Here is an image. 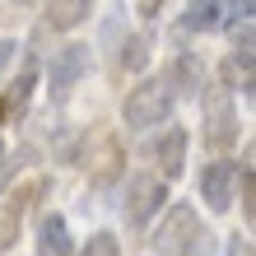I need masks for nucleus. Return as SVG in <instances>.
I'll list each match as a JSON object with an SVG mask.
<instances>
[{
	"mask_svg": "<svg viewBox=\"0 0 256 256\" xmlns=\"http://www.w3.org/2000/svg\"><path fill=\"white\" fill-rule=\"evenodd\" d=\"M172 84L168 80H144L140 88H130V98H126V126L130 130H149V126H163L172 116Z\"/></svg>",
	"mask_w": 256,
	"mask_h": 256,
	"instance_id": "nucleus-1",
	"label": "nucleus"
},
{
	"mask_svg": "<svg viewBox=\"0 0 256 256\" xmlns=\"http://www.w3.org/2000/svg\"><path fill=\"white\" fill-rule=\"evenodd\" d=\"M196 238H200V219H196V210H191V205H172L168 219H163L158 233H154V252H163V256H182Z\"/></svg>",
	"mask_w": 256,
	"mask_h": 256,
	"instance_id": "nucleus-2",
	"label": "nucleus"
},
{
	"mask_svg": "<svg viewBox=\"0 0 256 256\" xmlns=\"http://www.w3.org/2000/svg\"><path fill=\"white\" fill-rule=\"evenodd\" d=\"M163 205H168V182L163 177H130V200H126L130 224H149V214Z\"/></svg>",
	"mask_w": 256,
	"mask_h": 256,
	"instance_id": "nucleus-3",
	"label": "nucleus"
},
{
	"mask_svg": "<svg viewBox=\"0 0 256 256\" xmlns=\"http://www.w3.org/2000/svg\"><path fill=\"white\" fill-rule=\"evenodd\" d=\"M200 196H205V205L210 210H228L238 200V168L233 163H210V168L200 172Z\"/></svg>",
	"mask_w": 256,
	"mask_h": 256,
	"instance_id": "nucleus-4",
	"label": "nucleus"
},
{
	"mask_svg": "<svg viewBox=\"0 0 256 256\" xmlns=\"http://www.w3.org/2000/svg\"><path fill=\"white\" fill-rule=\"evenodd\" d=\"M214 88V84H210ZM233 135H238V116H233V102L219 94H210L205 98V140L214 144V149H224V144H233Z\"/></svg>",
	"mask_w": 256,
	"mask_h": 256,
	"instance_id": "nucleus-5",
	"label": "nucleus"
},
{
	"mask_svg": "<svg viewBox=\"0 0 256 256\" xmlns=\"http://www.w3.org/2000/svg\"><path fill=\"white\" fill-rule=\"evenodd\" d=\"M233 14H238V0H191L186 28H196V33H214V28H224Z\"/></svg>",
	"mask_w": 256,
	"mask_h": 256,
	"instance_id": "nucleus-6",
	"label": "nucleus"
},
{
	"mask_svg": "<svg viewBox=\"0 0 256 256\" xmlns=\"http://www.w3.org/2000/svg\"><path fill=\"white\" fill-rule=\"evenodd\" d=\"M84 70H88V47H66V52H56V61H52V94L74 88V84L84 80Z\"/></svg>",
	"mask_w": 256,
	"mask_h": 256,
	"instance_id": "nucleus-7",
	"label": "nucleus"
},
{
	"mask_svg": "<svg viewBox=\"0 0 256 256\" xmlns=\"http://www.w3.org/2000/svg\"><path fill=\"white\" fill-rule=\"evenodd\" d=\"M74 242H70V228L61 214H42L38 224V256H70Z\"/></svg>",
	"mask_w": 256,
	"mask_h": 256,
	"instance_id": "nucleus-8",
	"label": "nucleus"
},
{
	"mask_svg": "<svg viewBox=\"0 0 256 256\" xmlns=\"http://www.w3.org/2000/svg\"><path fill=\"white\" fill-rule=\"evenodd\" d=\"M94 14V0H47V24L52 28H74Z\"/></svg>",
	"mask_w": 256,
	"mask_h": 256,
	"instance_id": "nucleus-9",
	"label": "nucleus"
},
{
	"mask_svg": "<svg viewBox=\"0 0 256 256\" xmlns=\"http://www.w3.org/2000/svg\"><path fill=\"white\" fill-rule=\"evenodd\" d=\"M182 163H186V135L182 130H168V140L158 144V168L168 172V177H177Z\"/></svg>",
	"mask_w": 256,
	"mask_h": 256,
	"instance_id": "nucleus-10",
	"label": "nucleus"
},
{
	"mask_svg": "<svg viewBox=\"0 0 256 256\" xmlns=\"http://www.w3.org/2000/svg\"><path fill=\"white\" fill-rule=\"evenodd\" d=\"M19 219H24V200H14L0 210V252L14 247V238H19Z\"/></svg>",
	"mask_w": 256,
	"mask_h": 256,
	"instance_id": "nucleus-11",
	"label": "nucleus"
},
{
	"mask_svg": "<svg viewBox=\"0 0 256 256\" xmlns=\"http://www.w3.org/2000/svg\"><path fill=\"white\" fill-rule=\"evenodd\" d=\"M84 256H122V242H116L112 233H94L88 247H84Z\"/></svg>",
	"mask_w": 256,
	"mask_h": 256,
	"instance_id": "nucleus-12",
	"label": "nucleus"
},
{
	"mask_svg": "<svg viewBox=\"0 0 256 256\" xmlns=\"http://www.w3.org/2000/svg\"><path fill=\"white\" fill-rule=\"evenodd\" d=\"M144 61H149L144 38H130V42H126V52H122V66H126V70H144Z\"/></svg>",
	"mask_w": 256,
	"mask_h": 256,
	"instance_id": "nucleus-13",
	"label": "nucleus"
},
{
	"mask_svg": "<svg viewBox=\"0 0 256 256\" xmlns=\"http://www.w3.org/2000/svg\"><path fill=\"white\" fill-rule=\"evenodd\" d=\"M238 182H242V219L252 224V219H256V200H252V196H256V182H252V168L238 172Z\"/></svg>",
	"mask_w": 256,
	"mask_h": 256,
	"instance_id": "nucleus-14",
	"label": "nucleus"
},
{
	"mask_svg": "<svg viewBox=\"0 0 256 256\" xmlns=\"http://www.w3.org/2000/svg\"><path fill=\"white\" fill-rule=\"evenodd\" d=\"M10 177H14V158H5V154H0V191H5V182H10Z\"/></svg>",
	"mask_w": 256,
	"mask_h": 256,
	"instance_id": "nucleus-15",
	"label": "nucleus"
},
{
	"mask_svg": "<svg viewBox=\"0 0 256 256\" xmlns=\"http://www.w3.org/2000/svg\"><path fill=\"white\" fill-rule=\"evenodd\" d=\"M10 56H14V42H0V70L10 66Z\"/></svg>",
	"mask_w": 256,
	"mask_h": 256,
	"instance_id": "nucleus-16",
	"label": "nucleus"
},
{
	"mask_svg": "<svg viewBox=\"0 0 256 256\" xmlns=\"http://www.w3.org/2000/svg\"><path fill=\"white\" fill-rule=\"evenodd\" d=\"M140 10L144 14H158V0H140Z\"/></svg>",
	"mask_w": 256,
	"mask_h": 256,
	"instance_id": "nucleus-17",
	"label": "nucleus"
},
{
	"mask_svg": "<svg viewBox=\"0 0 256 256\" xmlns=\"http://www.w3.org/2000/svg\"><path fill=\"white\" fill-rule=\"evenodd\" d=\"M233 256H252V247L247 242H233Z\"/></svg>",
	"mask_w": 256,
	"mask_h": 256,
	"instance_id": "nucleus-18",
	"label": "nucleus"
},
{
	"mask_svg": "<svg viewBox=\"0 0 256 256\" xmlns=\"http://www.w3.org/2000/svg\"><path fill=\"white\" fill-rule=\"evenodd\" d=\"M252 10H256V0H242V14H252Z\"/></svg>",
	"mask_w": 256,
	"mask_h": 256,
	"instance_id": "nucleus-19",
	"label": "nucleus"
}]
</instances>
